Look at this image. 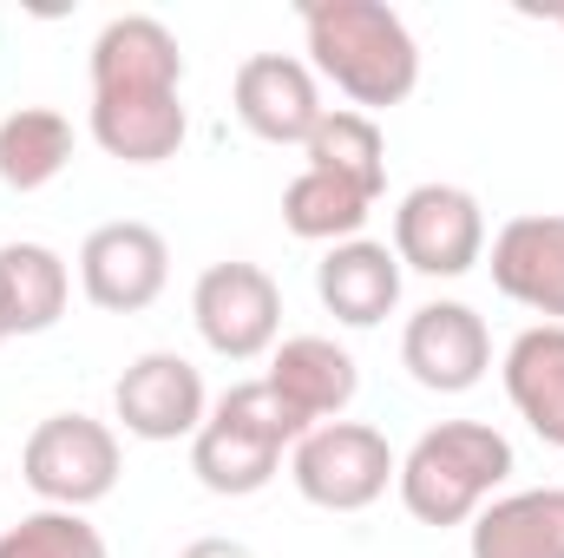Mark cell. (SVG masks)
I'll use <instances>...</instances> for the list:
<instances>
[{
    "label": "cell",
    "mask_w": 564,
    "mask_h": 558,
    "mask_svg": "<svg viewBox=\"0 0 564 558\" xmlns=\"http://www.w3.org/2000/svg\"><path fill=\"white\" fill-rule=\"evenodd\" d=\"M394 257L421 277H466L486 264V211L466 184H414L394 204Z\"/></svg>",
    "instance_id": "6"
},
{
    "label": "cell",
    "mask_w": 564,
    "mask_h": 558,
    "mask_svg": "<svg viewBox=\"0 0 564 558\" xmlns=\"http://www.w3.org/2000/svg\"><path fill=\"white\" fill-rule=\"evenodd\" d=\"M302 164L308 171H328L341 184H361L368 197L388 191V139H381V126L368 112H348V106L315 126V139L302 144Z\"/></svg>",
    "instance_id": "22"
},
{
    "label": "cell",
    "mask_w": 564,
    "mask_h": 558,
    "mask_svg": "<svg viewBox=\"0 0 564 558\" xmlns=\"http://www.w3.org/2000/svg\"><path fill=\"white\" fill-rule=\"evenodd\" d=\"M73 164V126L53 106H20L0 119V184L7 191H46Z\"/></svg>",
    "instance_id": "21"
},
{
    "label": "cell",
    "mask_w": 564,
    "mask_h": 558,
    "mask_svg": "<svg viewBox=\"0 0 564 558\" xmlns=\"http://www.w3.org/2000/svg\"><path fill=\"white\" fill-rule=\"evenodd\" d=\"M93 144L119 164H164L177 158V144L191 132L184 119V93H151V99H93L86 112Z\"/></svg>",
    "instance_id": "19"
},
{
    "label": "cell",
    "mask_w": 564,
    "mask_h": 558,
    "mask_svg": "<svg viewBox=\"0 0 564 558\" xmlns=\"http://www.w3.org/2000/svg\"><path fill=\"white\" fill-rule=\"evenodd\" d=\"M401 473V453L368 420H322L289 447V480L322 513H368Z\"/></svg>",
    "instance_id": "3"
},
{
    "label": "cell",
    "mask_w": 564,
    "mask_h": 558,
    "mask_svg": "<svg viewBox=\"0 0 564 558\" xmlns=\"http://www.w3.org/2000/svg\"><path fill=\"white\" fill-rule=\"evenodd\" d=\"M473 558H564V486H525V493H499L473 533Z\"/></svg>",
    "instance_id": "18"
},
{
    "label": "cell",
    "mask_w": 564,
    "mask_h": 558,
    "mask_svg": "<svg viewBox=\"0 0 564 558\" xmlns=\"http://www.w3.org/2000/svg\"><path fill=\"white\" fill-rule=\"evenodd\" d=\"M375 204L381 197H368L361 184H341V178H328V171H295L289 178V191H282V224H289V237H302V244H355L361 237V224L375 217Z\"/></svg>",
    "instance_id": "20"
},
{
    "label": "cell",
    "mask_w": 564,
    "mask_h": 558,
    "mask_svg": "<svg viewBox=\"0 0 564 558\" xmlns=\"http://www.w3.org/2000/svg\"><path fill=\"white\" fill-rule=\"evenodd\" d=\"M0 342H7V335H0Z\"/></svg>",
    "instance_id": "26"
},
{
    "label": "cell",
    "mask_w": 564,
    "mask_h": 558,
    "mask_svg": "<svg viewBox=\"0 0 564 558\" xmlns=\"http://www.w3.org/2000/svg\"><path fill=\"white\" fill-rule=\"evenodd\" d=\"M191 322L210 355L224 362H263L282 342V289L263 264H210L191 282Z\"/></svg>",
    "instance_id": "5"
},
{
    "label": "cell",
    "mask_w": 564,
    "mask_h": 558,
    "mask_svg": "<svg viewBox=\"0 0 564 558\" xmlns=\"http://www.w3.org/2000/svg\"><path fill=\"white\" fill-rule=\"evenodd\" d=\"M184 93V46L158 13H119L93 40V99Z\"/></svg>",
    "instance_id": "11"
},
{
    "label": "cell",
    "mask_w": 564,
    "mask_h": 558,
    "mask_svg": "<svg viewBox=\"0 0 564 558\" xmlns=\"http://www.w3.org/2000/svg\"><path fill=\"white\" fill-rule=\"evenodd\" d=\"M492 289L545 322H564V211H519L499 224Z\"/></svg>",
    "instance_id": "12"
},
{
    "label": "cell",
    "mask_w": 564,
    "mask_h": 558,
    "mask_svg": "<svg viewBox=\"0 0 564 558\" xmlns=\"http://www.w3.org/2000/svg\"><path fill=\"white\" fill-rule=\"evenodd\" d=\"M315 296L322 309L341 322V329H375L401 309V257L394 244H375V237H355V244H335L322 264H315Z\"/></svg>",
    "instance_id": "15"
},
{
    "label": "cell",
    "mask_w": 564,
    "mask_h": 558,
    "mask_svg": "<svg viewBox=\"0 0 564 558\" xmlns=\"http://www.w3.org/2000/svg\"><path fill=\"white\" fill-rule=\"evenodd\" d=\"M506 401L519 408V420L564 453V322H532L512 335L506 362Z\"/></svg>",
    "instance_id": "17"
},
{
    "label": "cell",
    "mask_w": 564,
    "mask_h": 558,
    "mask_svg": "<svg viewBox=\"0 0 564 558\" xmlns=\"http://www.w3.org/2000/svg\"><path fill=\"white\" fill-rule=\"evenodd\" d=\"M512 440L486 420H440L401 453L394 493L421 526H473L512 480Z\"/></svg>",
    "instance_id": "2"
},
{
    "label": "cell",
    "mask_w": 564,
    "mask_h": 558,
    "mask_svg": "<svg viewBox=\"0 0 564 558\" xmlns=\"http://www.w3.org/2000/svg\"><path fill=\"white\" fill-rule=\"evenodd\" d=\"M552 20H558V26H564V7H558V13H552Z\"/></svg>",
    "instance_id": "25"
},
{
    "label": "cell",
    "mask_w": 564,
    "mask_h": 558,
    "mask_svg": "<svg viewBox=\"0 0 564 558\" xmlns=\"http://www.w3.org/2000/svg\"><path fill=\"white\" fill-rule=\"evenodd\" d=\"M177 558H257L243 539H191Z\"/></svg>",
    "instance_id": "24"
},
{
    "label": "cell",
    "mask_w": 564,
    "mask_h": 558,
    "mask_svg": "<svg viewBox=\"0 0 564 558\" xmlns=\"http://www.w3.org/2000/svg\"><path fill=\"white\" fill-rule=\"evenodd\" d=\"M282 453H289L282 440H270L263 427H250V420L237 415V408H224V401H210V420L191 433V473H197V486L217 493V500H250V493H263L282 473Z\"/></svg>",
    "instance_id": "13"
},
{
    "label": "cell",
    "mask_w": 564,
    "mask_h": 558,
    "mask_svg": "<svg viewBox=\"0 0 564 558\" xmlns=\"http://www.w3.org/2000/svg\"><path fill=\"white\" fill-rule=\"evenodd\" d=\"M112 415L132 440H151V447L191 440L210 420V388L177 348H144L112 388Z\"/></svg>",
    "instance_id": "8"
},
{
    "label": "cell",
    "mask_w": 564,
    "mask_h": 558,
    "mask_svg": "<svg viewBox=\"0 0 564 558\" xmlns=\"http://www.w3.org/2000/svg\"><path fill=\"white\" fill-rule=\"evenodd\" d=\"M230 106L263 144H308L315 126L328 119L322 79L295 53H250L230 79Z\"/></svg>",
    "instance_id": "10"
},
{
    "label": "cell",
    "mask_w": 564,
    "mask_h": 558,
    "mask_svg": "<svg viewBox=\"0 0 564 558\" xmlns=\"http://www.w3.org/2000/svg\"><path fill=\"white\" fill-rule=\"evenodd\" d=\"M401 368L426 395H466L492 368V329L473 302H421L401 329Z\"/></svg>",
    "instance_id": "9"
},
{
    "label": "cell",
    "mask_w": 564,
    "mask_h": 558,
    "mask_svg": "<svg viewBox=\"0 0 564 558\" xmlns=\"http://www.w3.org/2000/svg\"><path fill=\"white\" fill-rule=\"evenodd\" d=\"M0 558H112V546H106V533L86 513L40 506V513L13 519L0 533Z\"/></svg>",
    "instance_id": "23"
},
{
    "label": "cell",
    "mask_w": 564,
    "mask_h": 558,
    "mask_svg": "<svg viewBox=\"0 0 564 558\" xmlns=\"http://www.w3.org/2000/svg\"><path fill=\"white\" fill-rule=\"evenodd\" d=\"M302 40H308V73L328 79L348 99V112L375 119V112L414 99V86H421V40L381 0H308Z\"/></svg>",
    "instance_id": "1"
},
{
    "label": "cell",
    "mask_w": 564,
    "mask_h": 558,
    "mask_svg": "<svg viewBox=\"0 0 564 558\" xmlns=\"http://www.w3.org/2000/svg\"><path fill=\"white\" fill-rule=\"evenodd\" d=\"M119 473H126V447L93 415H46L20 447V480L40 493V506L86 513L119 486Z\"/></svg>",
    "instance_id": "4"
},
{
    "label": "cell",
    "mask_w": 564,
    "mask_h": 558,
    "mask_svg": "<svg viewBox=\"0 0 564 558\" xmlns=\"http://www.w3.org/2000/svg\"><path fill=\"white\" fill-rule=\"evenodd\" d=\"M171 282V244L164 230H151L139 217H112L99 230H86L79 244V289L93 309L106 315H139L164 296Z\"/></svg>",
    "instance_id": "7"
},
{
    "label": "cell",
    "mask_w": 564,
    "mask_h": 558,
    "mask_svg": "<svg viewBox=\"0 0 564 558\" xmlns=\"http://www.w3.org/2000/svg\"><path fill=\"white\" fill-rule=\"evenodd\" d=\"M73 302V264L53 244H0V335H46Z\"/></svg>",
    "instance_id": "16"
},
{
    "label": "cell",
    "mask_w": 564,
    "mask_h": 558,
    "mask_svg": "<svg viewBox=\"0 0 564 558\" xmlns=\"http://www.w3.org/2000/svg\"><path fill=\"white\" fill-rule=\"evenodd\" d=\"M263 382H270L308 427L341 420L355 408V395H361L355 355H348L341 342H328V335H282L276 348H270V375H263Z\"/></svg>",
    "instance_id": "14"
}]
</instances>
